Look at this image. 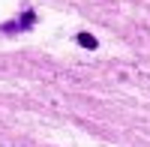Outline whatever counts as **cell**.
Returning a JSON list of instances; mask_svg holds the SVG:
<instances>
[{
    "label": "cell",
    "mask_w": 150,
    "mask_h": 147,
    "mask_svg": "<svg viewBox=\"0 0 150 147\" xmlns=\"http://www.w3.org/2000/svg\"><path fill=\"white\" fill-rule=\"evenodd\" d=\"M78 42H81L84 48H96V39H93L90 33H78Z\"/></svg>",
    "instance_id": "6da1fadb"
}]
</instances>
